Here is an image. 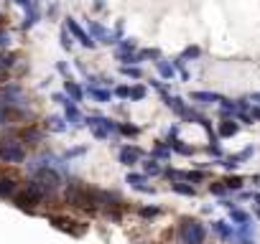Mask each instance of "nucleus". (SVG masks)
Instances as JSON below:
<instances>
[{"label":"nucleus","mask_w":260,"mask_h":244,"mask_svg":"<svg viewBox=\"0 0 260 244\" xmlns=\"http://www.w3.org/2000/svg\"><path fill=\"white\" fill-rule=\"evenodd\" d=\"M179 239H181V244H204L207 229H204V224L199 219L184 216L179 221Z\"/></svg>","instance_id":"nucleus-1"},{"label":"nucleus","mask_w":260,"mask_h":244,"mask_svg":"<svg viewBox=\"0 0 260 244\" xmlns=\"http://www.w3.org/2000/svg\"><path fill=\"white\" fill-rule=\"evenodd\" d=\"M51 224L56 227V229H61V232H69V234H74V237H79V234H84V224L82 227H77L79 221L77 219H69V216H51Z\"/></svg>","instance_id":"nucleus-2"},{"label":"nucleus","mask_w":260,"mask_h":244,"mask_svg":"<svg viewBox=\"0 0 260 244\" xmlns=\"http://www.w3.org/2000/svg\"><path fill=\"white\" fill-rule=\"evenodd\" d=\"M212 232L220 237V239H225V242H232V234H235V229H232V224H227V221H212Z\"/></svg>","instance_id":"nucleus-3"},{"label":"nucleus","mask_w":260,"mask_h":244,"mask_svg":"<svg viewBox=\"0 0 260 244\" xmlns=\"http://www.w3.org/2000/svg\"><path fill=\"white\" fill-rule=\"evenodd\" d=\"M125 183L135 186V188H138V191H143V193H153V188H150V186H145V178H143V175H138V173H128Z\"/></svg>","instance_id":"nucleus-4"},{"label":"nucleus","mask_w":260,"mask_h":244,"mask_svg":"<svg viewBox=\"0 0 260 244\" xmlns=\"http://www.w3.org/2000/svg\"><path fill=\"white\" fill-rule=\"evenodd\" d=\"M227 211H230L232 224H237V227H240V224H248V221H250V216H248L243 209H237V206H232V209H227Z\"/></svg>","instance_id":"nucleus-5"},{"label":"nucleus","mask_w":260,"mask_h":244,"mask_svg":"<svg viewBox=\"0 0 260 244\" xmlns=\"http://www.w3.org/2000/svg\"><path fill=\"white\" fill-rule=\"evenodd\" d=\"M171 191H176L181 196H197V188L189 183H179V181H171Z\"/></svg>","instance_id":"nucleus-6"},{"label":"nucleus","mask_w":260,"mask_h":244,"mask_svg":"<svg viewBox=\"0 0 260 244\" xmlns=\"http://www.w3.org/2000/svg\"><path fill=\"white\" fill-rule=\"evenodd\" d=\"M209 193H212V196H225V193H227L225 181H212V183H209Z\"/></svg>","instance_id":"nucleus-7"},{"label":"nucleus","mask_w":260,"mask_h":244,"mask_svg":"<svg viewBox=\"0 0 260 244\" xmlns=\"http://www.w3.org/2000/svg\"><path fill=\"white\" fill-rule=\"evenodd\" d=\"M138 214H140L143 219H156V216L161 214V209H158V206H140Z\"/></svg>","instance_id":"nucleus-8"},{"label":"nucleus","mask_w":260,"mask_h":244,"mask_svg":"<svg viewBox=\"0 0 260 244\" xmlns=\"http://www.w3.org/2000/svg\"><path fill=\"white\" fill-rule=\"evenodd\" d=\"M225 186H227V191H240L243 188V178H227Z\"/></svg>","instance_id":"nucleus-9"},{"label":"nucleus","mask_w":260,"mask_h":244,"mask_svg":"<svg viewBox=\"0 0 260 244\" xmlns=\"http://www.w3.org/2000/svg\"><path fill=\"white\" fill-rule=\"evenodd\" d=\"M120 161H123L125 165H133V163H135V153H130V150H123Z\"/></svg>","instance_id":"nucleus-10"},{"label":"nucleus","mask_w":260,"mask_h":244,"mask_svg":"<svg viewBox=\"0 0 260 244\" xmlns=\"http://www.w3.org/2000/svg\"><path fill=\"white\" fill-rule=\"evenodd\" d=\"M145 173L156 175V173H158V165H156V163H145Z\"/></svg>","instance_id":"nucleus-11"},{"label":"nucleus","mask_w":260,"mask_h":244,"mask_svg":"<svg viewBox=\"0 0 260 244\" xmlns=\"http://www.w3.org/2000/svg\"><path fill=\"white\" fill-rule=\"evenodd\" d=\"M222 132H225V135H235V125H225Z\"/></svg>","instance_id":"nucleus-12"},{"label":"nucleus","mask_w":260,"mask_h":244,"mask_svg":"<svg viewBox=\"0 0 260 244\" xmlns=\"http://www.w3.org/2000/svg\"><path fill=\"white\" fill-rule=\"evenodd\" d=\"M253 201L258 204V209H260V193H253Z\"/></svg>","instance_id":"nucleus-13"}]
</instances>
